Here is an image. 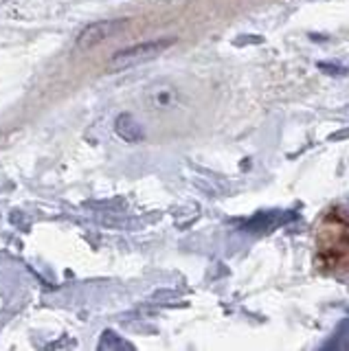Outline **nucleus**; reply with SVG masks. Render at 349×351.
<instances>
[{
  "mask_svg": "<svg viewBox=\"0 0 349 351\" xmlns=\"http://www.w3.org/2000/svg\"><path fill=\"white\" fill-rule=\"evenodd\" d=\"M173 42H176L173 38H160V40L141 42V44H134V47L123 49V51H117L110 58V62H108V69L125 71V69H132V66H139L143 62H149V60L158 58L163 51H167Z\"/></svg>",
  "mask_w": 349,
  "mask_h": 351,
  "instance_id": "obj_1",
  "label": "nucleus"
},
{
  "mask_svg": "<svg viewBox=\"0 0 349 351\" xmlns=\"http://www.w3.org/2000/svg\"><path fill=\"white\" fill-rule=\"evenodd\" d=\"M130 25V20H99L93 22V25L86 27L80 36H77V49L80 51H91L95 47H99L101 42L110 40L117 33H121Z\"/></svg>",
  "mask_w": 349,
  "mask_h": 351,
  "instance_id": "obj_2",
  "label": "nucleus"
},
{
  "mask_svg": "<svg viewBox=\"0 0 349 351\" xmlns=\"http://www.w3.org/2000/svg\"><path fill=\"white\" fill-rule=\"evenodd\" d=\"M115 132L119 138H123L125 143H139L145 138V132H143V125H139V121L132 117V114H119L117 121H115Z\"/></svg>",
  "mask_w": 349,
  "mask_h": 351,
  "instance_id": "obj_3",
  "label": "nucleus"
},
{
  "mask_svg": "<svg viewBox=\"0 0 349 351\" xmlns=\"http://www.w3.org/2000/svg\"><path fill=\"white\" fill-rule=\"evenodd\" d=\"M292 215L283 217L279 211H266V213H257L250 222L244 224V230H248V233H261V230H270L275 228L279 224H283L286 219H290Z\"/></svg>",
  "mask_w": 349,
  "mask_h": 351,
  "instance_id": "obj_4",
  "label": "nucleus"
},
{
  "mask_svg": "<svg viewBox=\"0 0 349 351\" xmlns=\"http://www.w3.org/2000/svg\"><path fill=\"white\" fill-rule=\"evenodd\" d=\"M99 351H132L134 349V345L132 343H128V340H123L119 334H115V332H104V336H101V340H99Z\"/></svg>",
  "mask_w": 349,
  "mask_h": 351,
  "instance_id": "obj_5",
  "label": "nucleus"
},
{
  "mask_svg": "<svg viewBox=\"0 0 349 351\" xmlns=\"http://www.w3.org/2000/svg\"><path fill=\"white\" fill-rule=\"evenodd\" d=\"M319 69L321 71H325L327 75H345L347 73V69H343V66H332V64H319Z\"/></svg>",
  "mask_w": 349,
  "mask_h": 351,
  "instance_id": "obj_6",
  "label": "nucleus"
},
{
  "mask_svg": "<svg viewBox=\"0 0 349 351\" xmlns=\"http://www.w3.org/2000/svg\"><path fill=\"white\" fill-rule=\"evenodd\" d=\"M349 136V130H341V132H336V134L330 136V141H341V138H347Z\"/></svg>",
  "mask_w": 349,
  "mask_h": 351,
  "instance_id": "obj_7",
  "label": "nucleus"
}]
</instances>
